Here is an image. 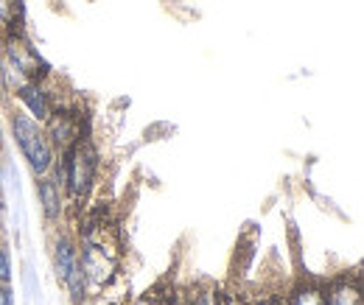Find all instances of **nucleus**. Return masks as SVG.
<instances>
[{
  "label": "nucleus",
  "instance_id": "obj_1",
  "mask_svg": "<svg viewBox=\"0 0 364 305\" xmlns=\"http://www.w3.org/2000/svg\"><path fill=\"white\" fill-rule=\"evenodd\" d=\"M53 179L73 196V199H85L92 191L95 171H98V151L92 149V143L85 137L76 146H70L68 151H62L59 166L53 163Z\"/></svg>",
  "mask_w": 364,
  "mask_h": 305
},
{
  "label": "nucleus",
  "instance_id": "obj_2",
  "mask_svg": "<svg viewBox=\"0 0 364 305\" xmlns=\"http://www.w3.org/2000/svg\"><path fill=\"white\" fill-rule=\"evenodd\" d=\"M9 129H11V137H14L23 160L28 163V168L37 176H46L56 163V149L48 140L46 127L40 121H34L28 112H14L9 121Z\"/></svg>",
  "mask_w": 364,
  "mask_h": 305
},
{
  "label": "nucleus",
  "instance_id": "obj_3",
  "mask_svg": "<svg viewBox=\"0 0 364 305\" xmlns=\"http://www.w3.org/2000/svg\"><path fill=\"white\" fill-rule=\"evenodd\" d=\"M43 127H46L48 140H50V146L56 151H68L70 146H76L79 140H85L82 137V115L68 112V109H53Z\"/></svg>",
  "mask_w": 364,
  "mask_h": 305
},
{
  "label": "nucleus",
  "instance_id": "obj_4",
  "mask_svg": "<svg viewBox=\"0 0 364 305\" xmlns=\"http://www.w3.org/2000/svg\"><path fill=\"white\" fill-rule=\"evenodd\" d=\"M79 263H82L85 280L92 283V286H104V283L112 277V272H115V261H112V255H109L104 247L92 244V241H87V244H85V250L79 252Z\"/></svg>",
  "mask_w": 364,
  "mask_h": 305
},
{
  "label": "nucleus",
  "instance_id": "obj_5",
  "mask_svg": "<svg viewBox=\"0 0 364 305\" xmlns=\"http://www.w3.org/2000/svg\"><path fill=\"white\" fill-rule=\"evenodd\" d=\"M17 98H20V104L26 107V112L34 118V121H40V124H46L48 115L53 112V107H50V101H48V92L43 90L40 82H20L17 87Z\"/></svg>",
  "mask_w": 364,
  "mask_h": 305
},
{
  "label": "nucleus",
  "instance_id": "obj_6",
  "mask_svg": "<svg viewBox=\"0 0 364 305\" xmlns=\"http://www.w3.org/2000/svg\"><path fill=\"white\" fill-rule=\"evenodd\" d=\"M37 196H40V208L48 224H56L62 218V208H65V196H62V185L53 176H40L37 182Z\"/></svg>",
  "mask_w": 364,
  "mask_h": 305
},
{
  "label": "nucleus",
  "instance_id": "obj_7",
  "mask_svg": "<svg viewBox=\"0 0 364 305\" xmlns=\"http://www.w3.org/2000/svg\"><path fill=\"white\" fill-rule=\"evenodd\" d=\"M76 261H79L76 244H73L68 235H59V238H56V247H53V272H56V277L65 280Z\"/></svg>",
  "mask_w": 364,
  "mask_h": 305
},
{
  "label": "nucleus",
  "instance_id": "obj_8",
  "mask_svg": "<svg viewBox=\"0 0 364 305\" xmlns=\"http://www.w3.org/2000/svg\"><path fill=\"white\" fill-rule=\"evenodd\" d=\"M325 305H362V289L359 283L339 280L325 291Z\"/></svg>",
  "mask_w": 364,
  "mask_h": 305
},
{
  "label": "nucleus",
  "instance_id": "obj_9",
  "mask_svg": "<svg viewBox=\"0 0 364 305\" xmlns=\"http://www.w3.org/2000/svg\"><path fill=\"white\" fill-rule=\"evenodd\" d=\"M68 286V294L73 297V303H82L85 300V291H87V280H85V272H82V263L76 261L73 269L68 272V277L62 280Z\"/></svg>",
  "mask_w": 364,
  "mask_h": 305
},
{
  "label": "nucleus",
  "instance_id": "obj_10",
  "mask_svg": "<svg viewBox=\"0 0 364 305\" xmlns=\"http://www.w3.org/2000/svg\"><path fill=\"white\" fill-rule=\"evenodd\" d=\"M286 305H325V289L319 286H300Z\"/></svg>",
  "mask_w": 364,
  "mask_h": 305
},
{
  "label": "nucleus",
  "instance_id": "obj_11",
  "mask_svg": "<svg viewBox=\"0 0 364 305\" xmlns=\"http://www.w3.org/2000/svg\"><path fill=\"white\" fill-rule=\"evenodd\" d=\"M9 280H11V252L0 238V283H9Z\"/></svg>",
  "mask_w": 364,
  "mask_h": 305
},
{
  "label": "nucleus",
  "instance_id": "obj_12",
  "mask_svg": "<svg viewBox=\"0 0 364 305\" xmlns=\"http://www.w3.org/2000/svg\"><path fill=\"white\" fill-rule=\"evenodd\" d=\"M0 305H14V294H11L9 283H0Z\"/></svg>",
  "mask_w": 364,
  "mask_h": 305
},
{
  "label": "nucleus",
  "instance_id": "obj_13",
  "mask_svg": "<svg viewBox=\"0 0 364 305\" xmlns=\"http://www.w3.org/2000/svg\"><path fill=\"white\" fill-rule=\"evenodd\" d=\"M258 305H286V300H280V297H269V300H261Z\"/></svg>",
  "mask_w": 364,
  "mask_h": 305
},
{
  "label": "nucleus",
  "instance_id": "obj_14",
  "mask_svg": "<svg viewBox=\"0 0 364 305\" xmlns=\"http://www.w3.org/2000/svg\"><path fill=\"white\" fill-rule=\"evenodd\" d=\"M6 213V199H3V185H0V216Z\"/></svg>",
  "mask_w": 364,
  "mask_h": 305
},
{
  "label": "nucleus",
  "instance_id": "obj_15",
  "mask_svg": "<svg viewBox=\"0 0 364 305\" xmlns=\"http://www.w3.org/2000/svg\"><path fill=\"white\" fill-rule=\"evenodd\" d=\"M0 62H3V37H0Z\"/></svg>",
  "mask_w": 364,
  "mask_h": 305
},
{
  "label": "nucleus",
  "instance_id": "obj_16",
  "mask_svg": "<svg viewBox=\"0 0 364 305\" xmlns=\"http://www.w3.org/2000/svg\"><path fill=\"white\" fill-rule=\"evenodd\" d=\"M3 92H6V87H3V79H0V98H3Z\"/></svg>",
  "mask_w": 364,
  "mask_h": 305
},
{
  "label": "nucleus",
  "instance_id": "obj_17",
  "mask_svg": "<svg viewBox=\"0 0 364 305\" xmlns=\"http://www.w3.org/2000/svg\"><path fill=\"white\" fill-rule=\"evenodd\" d=\"M137 305H149V303H146V300H140V303H137Z\"/></svg>",
  "mask_w": 364,
  "mask_h": 305
},
{
  "label": "nucleus",
  "instance_id": "obj_18",
  "mask_svg": "<svg viewBox=\"0 0 364 305\" xmlns=\"http://www.w3.org/2000/svg\"><path fill=\"white\" fill-rule=\"evenodd\" d=\"M79 305H82V303H79Z\"/></svg>",
  "mask_w": 364,
  "mask_h": 305
}]
</instances>
